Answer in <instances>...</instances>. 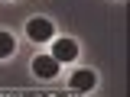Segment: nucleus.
Instances as JSON below:
<instances>
[{
    "instance_id": "nucleus-3",
    "label": "nucleus",
    "mask_w": 130,
    "mask_h": 97,
    "mask_svg": "<svg viewBox=\"0 0 130 97\" xmlns=\"http://www.w3.org/2000/svg\"><path fill=\"white\" fill-rule=\"evenodd\" d=\"M75 55H78V45L72 39H55V45H52V58L55 62H72Z\"/></svg>"
},
{
    "instance_id": "nucleus-2",
    "label": "nucleus",
    "mask_w": 130,
    "mask_h": 97,
    "mask_svg": "<svg viewBox=\"0 0 130 97\" xmlns=\"http://www.w3.org/2000/svg\"><path fill=\"white\" fill-rule=\"evenodd\" d=\"M32 71H36L39 78H55V75H59V62H55L52 55H36V58H32Z\"/></svg>"
},
{
    "instance_id": "nucleus-4",
    "label": "nucleus",
    "mask_w": 130,
    "mask_h": 97,
    "mask_svg": "<svg viewBox=\"0 0 130 97\" xmlns=\"http://www.w3.org/2000/svg\"><path fill=\"white\" fill-rule=\"evenodd\" d=\"M94 75H91V71H75V75H72V91H91V87H94Z\"/></svg>"
},
{
    "instance_id": "nucleus-1",
    "label": "nucleus",
    "mask_w": 130,
    "mask_h": 97,
    "mask_svg": "<svg viewBox=\"0 0 130 97\" xmlns=\"http://www.w3.org/2000/svg\"><path fill=\"white\" fill-rule=\"evenodd\" d=\"M26 32H29L32 42H46V39H52V23L42 19V16H32L29 23H26Z\"/></svg>"
},
{
    "instance_id": "nucleus-5",
    "label": "nucleus",
    "mask_w": 130,
    "mask_h": 97,
    "mask_svg": "<svg viewBox=\"0 0 130 97\" xmlns=\"http://www.w3.org/2000/svg\"><path fill=\"white\" fill-rule=\"evenodd\" d=\"M13 48H16V39L10 36V32H3V29H0V58L13 55Z\"/></svg>"
}]
</instances>
